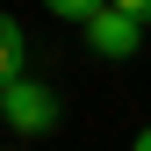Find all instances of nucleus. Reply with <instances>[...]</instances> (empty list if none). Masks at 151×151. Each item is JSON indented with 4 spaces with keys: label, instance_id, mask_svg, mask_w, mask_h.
I'll return each instance as SVG.
<instances>
[{
    "label": "nucleus",
    "instance_id": "4",
    "mask_svg": "<svg viewBox=\"0 0 151 151\" xmlns=\"http://www.w3.org/2000/svg\"><path fill=\"white\" fill-rule=\"evenodd\" d=\"M43 7H50V14H58V22H86V14H93V7H101V0H43Z\"/></svg>",
    "mask_w": 151,
    "mask_h": 151
},
{
    "label": "nucleus",
    "instance_id": "3",
    "mask_svg": "<svg viewBox=\"0 0 151 151\" xmlns=\"http://www.w3.org/2000/svg\"><path fill=\"white\" fill-rule=\"evenodd\" d=\"M22 72H29V36H22V22H14V14H0V86L22 79Z\"/></svg>",
    "mask_w": 151,
    "mask_h": 151
},
{
    "label": "nucleus",
    "instance_id": "5",
    "mask_svg": "<svg viewBox=\"0 0 151 151\" xmlns=\"http://www.w3.org/2000/svg\"><path fill=\"white\" fill-rule=\"evenodd\" d=\"M108 7H122L129 22H144V29H151V0H108Z\"/></svg>",
    "mask_w": 151,
    "mask_h": 151
},
{
    "label": "nucleus",
    "instance_id": "1",
    "mask_svg": "<svg viewBox=\"0 0 151 151\" xmlns=\"http://www.w3.org/2000/svg\"><path fill=\"white\" fill-rule=\"evenodd\" d=\"M65 122V101L50 93L43 79H7L0 86V129H14V137H50V129Z\"/></svg>",
    "mask_w": 151,
    "mask_h": 151
},
{
    "label": "nucleus",
    "instance_id": "6",
    "mask_svg": "<svg viewBox=\"0 0 151 151\" xmlns=\"http://www.w3.org/2000/svg\"><path fill=\"white\" fill-rule=\"evenodd\" d=\"M129 151H151V129H137V137H129Z\"/></svg>",
    "mask_w": 151,
    "mask_h": 151
},
{
    "label": "nucleus",
    "instance_id": "2",
    "mask_svg": "<svg viewBox=\"0 0 151 151\" xmlns=\"http://www.w3.org/2000/svg\"><path fill=\"white\" fill-rule=\"evenodd\" d=\"M79 36H86L93 58H108V65H122V58H137V50H144V22H129V14H122V7H108V0L79 22Z\"/></svg>",
    "mask_w": 151,
    "mask_h": 151
}]
</instances>
